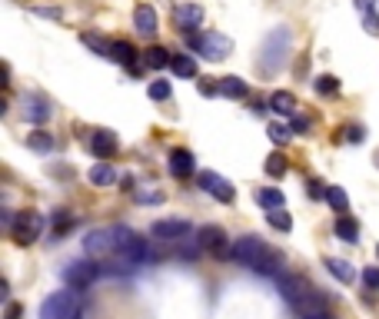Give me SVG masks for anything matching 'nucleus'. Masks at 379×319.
I'll list each match as a JSON object with an SVG mask.
<instances>
[{"label":"nucleus","instance_id":"1","mask_svg":"<svg viewBox=\"0 0 379 319\" xmlns=\"http://www.w3.org/2000/svg\"><path fill=\"white\" fill-rule=\"evenodd\" d=\"M230 260L239 263V266H249V269H256V273H276V260H273L270 246H266L260 236H253V233L233 240V246H230Z\"/></svg>","mask_w":379,"mask_h":319},{"label":"nucleus","instance_id":"2","mask_svg":"<svg viewBox=\"0 0 379 319\" xmlns=\"http://www.w3.org/2000/svg\"><path fill=\"white\" fill-rule=\"evenodd\" d=\"M84 253L87 260H94L97 266H113L120 253V230L117 226H103V230H90L87 240H84Z\"/></svg>","mask_w":379,"mask_h":319},{"label":"nucleus","instance_id":"3","mask_svg":"<svg viewBox=\"0 0 379 319\" xmlns=\"http://www.w3.org/2000/svg\"><path fill=\"white\" fill-rule=\"evenodd\" d=\"M290 47H293V33L290 27H276V30L266 33V44H263V57H260V74L273 77L283 64H286V57H290Z\"/></svg>","mask_w":379,"mask_h":319},{"label":"nucleus","instance_id":"4","mask_svg":"<svg viewBox=\"0 0 379 319\" xmlns=\"http://www.w3.org/2000/svg\"><path fill=\"white\" fill-rule=\"evenodd\" d=\"M183 40L193 47L203 60H213V64H220V60H227V57L233 54V40H230L227 33H220V30L190 33V37H183Z\"/></svg>","mask_w":379,"mask_h":319},{"label":"nucleus","instance_id":"5","mask_svg":"<svg viewBox=\"0 0 379 319\" xmlns=\"http://www.w3.org/2000/svg\"><path fill=\"white\" fill-rule=\"evenodd\" d=\"M80 316V296L74 289H57L40 303V319H77Z\"/></svg>","mask_w":379,"mask_h":319},{"label":"nucleus","instance_id":"6","mask_svg":"<svg viewBox=\"0 0 379 319\" xmlns=\"http://www.w3.org/2000/svg\"><path fill=\"white\" fill-rule=\"evenodd\" d=\"M44 226L47 223L37 209H23V213H17V220H13V226H11V240L17 243V246H30V243L40 240Z\"/></svg>","mask_w":379,"mask_h":319},{"label":"nucleus","instance_id":"7","mask_svg":"<svg viewBox=\"0 0 379 319\" xmlns=\"http://www.w3.org/2000/svg\"><path fill=\"white\" fill-rule=\"evenodd\" d=\"M100 269L103 266H97L94 260H80V263H67L64 266V283H67V289H74V293H80V289H87L94 279L100 276Z\"/></svg>","mask_w":379,"mask_h":319},{"label":"nucleus","instance_id":"8","mask_svg":"<svg viewBox=\"0 0 379 319\" xmlns=\"http://www.w3.org/2000/svg\"><path fill=\"white\" fill-rule=\"evenodd\" d=\"M196 183H200V190H203V193H210V197L220 199V203H233V199H237V190H233V183H230L227 176L213 173V170L196 173Z\"/></svg>","mask_w":379,"mask_h":319},{"label":"nucleus","instance_id":"9","mask_svg":"<svg viewBox=\"0 0 379 319\" xmlns=\"http://www.w3.org/2000/svg\"><path fill=\"white\" fill-rule=\"evenodd\" d=\"M196 243L203 253H213V256H230V240H227V230L217 226V223H206L196 230Z\"/></svg>","mask_w":379,"mask_h":319},{"label":"nucleus","instance_id":"10","mask_svg":"<svg viewBox=\"0 0 379 319\" xmlns=\"http://www.w3.org/2000/svg\"><path fill=\"white\" fill-rule=\"evenodd\" d=\"M203 17H206V11L200 7V4H180L174 11V23H176V30L183 33V37H190V33H196V27L203 23Z\"/></svg>","mask_w":379,"mask_h":319},{"label":"nucleus","instance_id":"11","mask_svg":"<svg viewBox=\"0 0 379 319\" xmlns=\"http://www.w3.org/2000/svg\"><path fill=\"white\" fill-rule=\"evenodd\" d=\"M87 146H90V153L97 156L100 163H107L110 156L120 150V140H117V133L113 130H94L90 133V140H87Z\"/></svg>","mask_w":379,"mask_h":319},{"label":"nucleus","instance_id":"12","mask_svg":"<svg viewBox=\"0 0 379 319\" xmlns=\"http://www.w3.org/2000/svg\"><path fill=\"white\" fill-rule=\"evenodd\" d=\"M186 233H190V220H157L150 226V236L163 243H180L186 240Z\"/></svg>","mask_w":379,"mask_h":319},{"label":"nucleus","instance_id":"13","mask_svg":"<svg viewBox=\"0 0 379 319\" xmlns=\"http://www.w3.org/2000/svg\"><path fill=\"white\" fill-rule=\"evenodd\" d=\"M23 117L30 123H47L54 117V107H50V100L40 97V93H27V97H23Z\"/></svg>","mask_w":379,"mask_h":319},{"label":"nucleus","instance_id":"14","mask_svg":"<svg viewBox=\"0 0 379 319\" xmlns=\"http://www.w3.org/2000/svg\"><path fill=\"white\" fill-rule=\"evenodd\" d=\"M166 166H170V173H174L176 180H186V176L196 170V160H193V153H190L186 146H176V150H170Z\"/></svg>","mask_w":379,"mask_h":319},{"label":"nucleus","instance_id":"15","mask_svg":"<svg viewBox=\"0 0 379 319\" xmlns=\"http://www.w3.org/2000/svg\"><path fill=\"white\" fill-rule=\"evenodd\" d=\"M133 27H137L140 37H153V33H157L160 21H157V11H153L150 4H140V7L133 11Z\"/></svg>","mask_w":379,"mask_h":319},{"label":"nucleus","instance_id":"16","mask_svg":"<svg viewBox=\"0 0 379 319\" xmlns=\"http://www.w3.org/2000/svg\"><path fill=\"white\" fill-rule=\"evenodd\" d=\"M137 57H140V50H137L130 40H113V47H110V60L123 64L127 70H133V66H137Z\"/></svg>","mask_w":379,"mask_h":319},{"label":"nucleus","instance_id":"17","mask_svg":"<svg viewBox=\"0 0 379 319\" xmlns=\"http://www.w3.org/2000/svg\"><path fill=\"white\" fill-rule=\"evenodd\" d=\"M270 110L280 113V117H293L296 113V97L290 90H273L270 93Z\"/></svg>","mask_w":379,"mask_h":319},{"label":"nucleus","instance_id":"18","mask_svg":"<svg viewBox=\"0 0 379 319\" xmlns=\"http://www.w3.org/2000/svg\"><path fill=\"white\" fill-rule=\"evenodd\" d=\"M140 64H143V66H150V70H163V66L174 64V54H170L166 47H150V50H143Z\"/></svg>","mask_w":379,"mask_h":319},{"label":"nucleus","instance_id":"19","mask_svg":"<svg viewBox=\"0 0 379 319\" xmlns=\"http://www.w3.org/2000/svg\"><path fill=\"white\" fill-rule=\"evenodd\" d=\"M326 269H329V276H333V279L346 283V286L356 279V266L346 263V260H336V256H329V260H326Z\"/></svg>","mask_w":379,"mask_h":319},{"label":"nucleus","instance_id":"20","mask_svg":"<svg viewBox=\"0 0 379 319\" xmlns=\"http://www.w3.org/2000/svg\"><path fill=\"white\" fill-rule=\"evenodd\" d=\"M336 236L343 243H359V223L349 213H339L336 216Z\"/></svg>","mask_w":379,"mask_h":319},{"label":"nucleus","instance_id":"21","mask_svg":"<svg viewBox=\"0 0 379 319\" xmlns=\"http://www.w3.org/2000/svg\"><path fill=\"white\" fill-rule=\"evenodd\" d=\"M256 203H260L263 209H270V213H273V209L286 207V197H283L276 187H263V190H256Z\"/></svg>","mask_w":379,"mask_h":319},{"label":"nucleus","instance_id":"22","mask_svg":"<svg viewBox=\"0 0 379 319\" xmlns=\"http://www.w3.org/2000/svg\"><path fill=\"white\" fill-rule=\"evenodd\" d=\"M220 93H223V97H230V100H247L249 87L239 77H220Z\"/></svg>","mask_w":379,"mask_h":319},{"label":"nucleus","instance_id":"23","mask_svg":"<svg viewBox=\"0 0 379 319\" xmlns=\"http://www.w3.org/2000/svg\"><path fill=\"white\" fill-rule=\"evenodd\" d=\"M170 70H174L176 77H190V80H200L196 77V60L190 54H174V64H170Z\"/></svg>","mask_w":379,"mask_h":319},{"label":"nucleus","instance_id":"24","mask_svg":"<svg viewBox=\"0 0 379 319\" xmlns=\"http://www.w3.org/2000/svg\"><path fill=\"white\" fill-rule=\"evenodd\" d=\"M87 176H90V183H94V187H110V183L117 180V170H113L110 163H94Z\"/></svg>","mask_w":379,"mask_h":319},{"label":"nucleus","instance_id":"25","mask_svg":"<svg viewBox=\"0 0 379 319\" xmlns=\"http://www.w3.org/2000/svg\"><path fill=\"white\" fill-rule=\"evenodd\" d=\"M27 146L37 150V153H50V150H54V133H47V130L27 133Z\"/></svg>","mask_w":379,"mask_h":319},{"label":"nucleus","instance_id":"26","mask_svg":"<svg viewBox=\"0 0 379 319\" xmlns=\"http://www.w3.org/2000/svg\"><path fill=\"white\" fill-rule=\"evenodd\" d=\"M80 44H87L94 54H100V57H110V47H113V40H103L100 33H94V30H84L80 33Z\"/></svg>","mask_w":379,"mask_h":319},{"label":"nucleus","instance_id":"27","mask_svg":"<svg viewBox=\"0 0 379 319\" xmlns=\"http://www.w3.org/2000/svg\"><path fill=\"white\" fill-rule=\"evenodd\" d=\"M263 170H266V176H273V180H280V176H286V170H290V163H286V156L276 150V153H270L266 160H263Z\"/></svg>","mask_w":379,"mask_h":319},{"label":"nucleus","instance_id":"28","mask_svg":"<svg viewBox=\"0 0 379 319\" xmlns=\"http://www.w3.org/2000/svg\"><path fill=\"white\" fill-rule=\"evenodd\" d=\"M74 216H70V213H67V209H57L54 213V220H50V230H54V240L57 236H64V233H70L74 230Z\"/></svg>","mask_w":379,"mask_h":319},{"label":"nucleus","instance_id":"29","mask_svg":"<svg viewBox=\"0 0 379 319\" xmlns=\"http://www.w3.org/2000/svg\"><path fill=\"white\" fill-rule=\"evenodd\" d=\"M313 90L323 93V97H336V93H339V80H336L333 74H319V77L313 80Z\"/></svg>","mask_w":379,"mask_h":319},{"label":"nucleus","instance_id":"30","mask_svg":"<svg viewBox=\"0 0 379 319\" xmlns=\"http://www.w3.org/2000/svg\"><path fill=\"white\" fill-rule=\"evenodd\" d=\"M326 203H329L336 213H346V209H349L346 190H343V187H329V190H326Z\"/></svg>","mask_w":379,"mask_h":319},{"label":"nucleus","instance_id":"31","mask_svg":"<svg viewBox=\"0 0 379 319\" xmlns=\"http://www.w3.org/2000/svg\"><path fill=\"white\" fill-rule=\"evenodd\" d=\"M266 223H270L273 230H280V233L293 230V216L286 213V209H273V213H266Z\"/></svg>","mask_w":379,"mask_h":319},{"label":"nucleus","instance_id":"32","mask_svg":"<svg viewBox=\"0 0 379 319\" xmlns=\"http://www.w3.org/2000/svg\"><path fill=\"white\" fill-rule=\"evenodd\" d=\"M266 137H270L276 146H286L293 140V130L290 127H283V123H270V127H266Z\"/></svg>","mask_w":379,"mask_h":319},{"label":"nucleus","instance_id":"33","mask_svg":"<svg viewBox=\"0 0 379 319\" xmlns=\"http://www.w3.org/2000/svg\"><path fill=\"white\" fill-rule=\"evenodd\" d=\"M147 93H150V100H170V93H174V87H170L166 80H153L150 87H147Z\"/></svg>","mask_w":379,"mask_h":319},{"label":"nucleus","instance_id":"34","mask_svg":"<svg viewBox=\"0 0 379 319\" xmlns=\"http://www.w3.org/2000/svg\"><path fill=\"white\" fill-rule=\"evenodd\" d=\"M196 90H200L203 97H217V93H220V80H217V83H213V80L200 77V80H196Z\"/></svg>","mask_w":379,"mask_h":319},{"label":"nucleus","instance_id":"35","mask_svg":"<svg viewBox=\"0 0 379 319\" xmlns=\"http://www.w3.org/2000/svg\"><path fill=\"white\" fill-rule=\"evenodd\" d=\"M363 283H366L369 289H379V266H366V269H363Z\"/></svg>","mask_w":379,"mask_h":319},{"label":"nucleus","instance_id":"36","mask_svg":"<svg viewBox=\"0 0 379 319\" xmlns=\"http://www.w3.org/2000/svg\"><path fill=\"white\" fill-rule=\"evenodd\" d=\"M306 187H310V190H306V193H310V197H313V199H319V197L326 199V190H329V187H326V183H319V180H310Z\"/></svg>","mask_w":379,"mask_h":319},{"label":"nucleus","instance_id":"37","mask_svg":"<svg viewBox=\"0 0 379 319\" xmlns=\"http://www.w3.org/2000/svg\"><path fill=\"white\" fill-rule=\"evenodd\" d=\"M366 30L379 37V13L376 11H366Z\"/></svg>","mask_w":379,"mask_h":319},{"label":"nucleus","instance_id":"38","mask_svg":"<svg viewBox=\"0 0 379 319\" xmlns=\"http://www.w3.org/2000/svg\"><path fill=\"white\" fill-rule=\"evenodd\" d=\"M140 203H163V193H137Z\"/></svg>","mask_w":379,"mask_h":319},{"label":"nucleus","instance_id":"39","mask_svg":"<svg viewBox=\"0 0 379 319\" xmlns=\"http://www.w3.org/2000/svg\"><path fill=\"white\" fill-rule=\"evenodd\" d=\"M343 133H349V144H363V127H349Z\"/></svg>","mask_w":379,"mask_h":319},{"label":"nucleus","instance_id":"40","mask_svg":"<svg viewBox=\"0 0 379 319\" xmlns=\"http://www.w3.org/2000/svg\"><path fill=\"white\" fill-rule=\"evenodd\" d=\"M7 319H21V306L17 303H7V313H4Z\"/></svg>","mask_w":379,"mask_h":319},{"label":"nucleus","instance_id":"41","mask_svg":"<svg viewBox=\"0 0 379 319\" xmlns=\"http://www.w3.org/2000/svg\"><path fill=\"white\" fill-rule=\"evenodd\" d=\"M37 13H40V17H54V21H60V11H57V7H54V11H50V7H40Z\"/></svg>","mask_w":379,"mask_h":319},{"label":"nucleus","instance_id":"42","mask_svg":"<svg viewBox=\"0 0 379 319\" xmlns=\"http://www.w3.org/2000/svg\"><path fill=\"white\" fill-rule=\"evenodd\" d=\"M310 319H333L329 313H319V316H310Z\"/></svg>","mask_w":379,"mask_h":319},{"label":"nucleus","instance_id":"43","mask_svg":"<svg viewBox=\"0 0 379 319\" xmlns=\"http://www.w3.org/2000/svg\"><path fill=\"white\" fill-rule=\"evenodd\" d=\"M376 256H379V243H376Z\"/></svg>","mask_w":379,"mask_h":319}]
</instances>
